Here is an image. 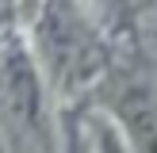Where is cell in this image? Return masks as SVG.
Instances as JSON below:
<instances>
[{
  "label": "cell",
  "mask_w": 157,
  "mask_h": 153,
  "mask_svg": "<svg viewBox=\"0 0 157 153\" xmlns=\"http://www.w3.org/2000/svg\"><path fill=\"white\" fill-rule=\"evenodd\" d=\"M100 145H104V153H123V145L111 138V130H104V138H100Z\"/></svg>",
  "instance_id": "1"
},
{
  "label": "cell",
  "mask_w": 157,
  "mask_h": 153,
  "mask_svg": "<svg viewBox=\"0 0 157 153\" xmlns=\"http://www.w3.org/2000/svg\"><path fill=\"white\" fill-rule=\"evenodd\" d=\"M111 4H115V8H123V12H134V8H142L146 0H111Z\"/></svg>",
  "instance_id": "2"
},
{
  "label": "cell",
  "mask_w": 157,
  "mask_h": 153,
  "mask_svg": "<svg viewBox=\"0 0 157 153\" xmlns=\"http://www.w3.org/2000/svg\"><path fill=\"white\" fill-rule=\"evenodd\" d=\"M69 153H81V145H77V142H73V149H69Z\"/></svg>",
  "instance_id": "3"
}]
</instances>
